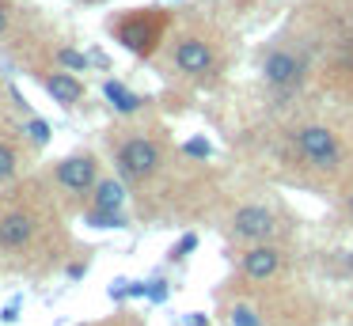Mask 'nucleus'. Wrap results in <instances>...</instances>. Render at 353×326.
<instances>
[{
	"mask_svg": "<svg viewBox=\"0 0 353 326\" xmlns=\"http://www.w3.org/2000/svg\"><path fill=\"white\" fill-rule=\"evenodd\" d=\"M46 212L34 201H16L0 209V254H31L42 239Z\"/></svg>",
	"mask_w": 353,
	"mask_h": 326,
	"instance_id": "1",
	"label": "nucleus"
},
{
	"mask_svg": "<svg viewBox=\"0 0 353 326\" xmlns=\"http://www.w3.org/2000/svg\"><path fill=\"white\" fill-rule=\"evenodd\" d=\"M110 30H114V38L130 53L148 57V53L160 45L163 30H168V15L156 12V8H148V12H130V15H122V19L110 23Z\"/></svg>",
	"mask_w": 353,
	"mask_h": 326,
	"instance_id": "2",
	"label": "nucleus"
},
{
	"mask_svg": "<svg viewBox=\"0 0 353 326\" xmlns=\"http://www.w3.org/2000/svg\"><path fill=\"white\" fill-rule=\"evenodd\" d=\"M160 144L156 141H148V136H130V141H122L118 144V152H114V163H118V171H122V179H130V182H141V179H148V174L160 167Z\"/></svg>",
	"mask_w": 353,
	"mask_h": 326,
	"instance_id": "3",
	"label": "nucleus"
},
{
	"mask_svg": "<svg viewBox=\"0 0 353 326\" xmlns=\"http://www.w3.org/2000/svg\"><path fill=\"white\" fill-rule=\"evenodd\" d=\"M54 182L69 194H88V190L99 182V159L92 152H77V156H65L54 167Z\"/></svg>",
	"mask_w": 353,
	"mask_h": 326,
	"instance_id": "4",
	"label": "nucleus"
},
{
	"mask_svg": "<svg viewBox=\"0 0 353 326\" xmlns=\"http://www.w3.org/2000/svg\"><path fill=\"white\" fill-rule=\"evenodd\" d=\"M296 148H300V156H304L307 163L323 167V171L338 167V159H342V148H338L334 133H330V129H323V125L296 129Z\"/></svg>",
	"mask_w": 353,
	"mask_h": 326,
	"instance_id": "5",
	"label": "nucleus"
},
{
	"mask_svg": "<svg viewBox=\"0 0 353 326\" xmlns=\"http://www.w3.org/2000/svg\"><path fill=\"white\" fill-rule=\"evenodd\" d=\"M274 232H277V220H274V212L262 209V205H247V209L236 212V235L239 239L259 243V239H270Z\"/></svg>",
	"mask_w": 353,
	"mask_h": 326,
	"instance_id": "6",
	"label": "nucleus"
},
{
	"mask_svg": "<svg viewBox=\"0 0 353 326\" xmlns=\"http://www.w3.org/2000/svg\"><path fill=\"white\" fill-rule=\"evenodd\" d=\"M175 68L186 76H201L213 68V50H209V42H201V38H183V42L175 45Z\"/></svg>",
	"mask_w": 353,
	"mask_h": 326,
	"instance_id": "7",
	"label": "nucleus"
},
{
	"mask_svg": "<svg viewBox=\"0 0 353 326\" xmlns=\"http://www.w3.org/2000/svg\"><path fill=\"white\" fill-rule=\"evenodd\" d=\"M307 72V61L292 57L289 50H277L266 57V80L270 83H281V88H289V83H296L300 76Z\"/></svg>",
	"mask_w": 353,
	"mask_h": 326,
	"instance_id": "8",
	"label": "nucleus"
},
{
	"mask_svg": "<svg viewBox=\"0 0 353 326\" xmlns=\"http://www.w3.org/2000/svg\"><path fill=\"white\" fill-rule=\"evenodd\" d=\"M39 80L61 106H77L80 99H84V83H80L77 76H69V72H39Z\"/></svg>",
	"mask_w": 353,
	"mask_h": 326,
	"instance_id": "9",
	"label": "nucleus"
},
{
	"mask_svg": "<svg viewBox=\"0 0 353 326\" xmlns=\"http://www.w3.org/2000/svg\"><path fill=\"white\" fill-rule=\"evenodd\" d=\"M277 265H281V250H274V247H251L243 254V273H247V277H254V281L274 277Z\"/></svg>",
	"mask_w": 353,
	"mask_h": 326,
	"instance_id": "10",
	"label": "nucleus"
},
{
	"mask_svg": "<svg viewBox=\"0 0 353 326\" xmlns=\"http://www.w3.org/2000/svg\"><path fill=\"white\" fill-rule=\"evenodd\" d=\"M19 163H23V156H19V144L8 141V136H0V186L16 179Z\"/></svg>",
	"mask_w": 353,
	"mask_h": 326,
	"instance_id": "11",
	"label": "nucleus"
},
{
	"mask_svg": "<svg viewBox=\"0 0 353 326\" xmlns=\"http://www.w3.org/2000/svg\"><path fill=\"white\" fill-rule=\"evenodd\" d=\"M125 201V190H122V182H99L95 186V209L99 212H110V209H118V205Z\"/></svg>",
	"mask_w": 353,
	"mask_h": 326,
	"instance_id": "12",
	"label": "nucleus"
},
{
	"mask_svg": "<svg viewBox=\"0 0 353 326\" xmlns=\"http://www.w3.org/2000/svg\"><path fill=\"white\" fill-rule=\"evenodd\" d=\"M107 95L114 99L118 110H137V106H141V99H137V95H130V91H125L122 83H107Z\"/></svg>",
	"mask_w": 353,
	"mask_h": 326,
	"instance_id": "13",
	"label": "nucleus"
},
{
	"mask_svg": "<svg viewBox=\"0 0 353 326\" xmlns=\"http://www.w3.org/2000/svg\"><path fill=\"white\" fill-rule=\"evenodd\" d=\"M259 323L262 318L251 303H236V307H232V326H259Z\"/></svg>",
	"mask_w": 353,
	"mask_h": 326,
	"instance_id": "14",
	"label": "nucleus"
},
{
	"mask_svg": "<svg viewBox=\"0 0 353 326\" xmlns=\"http://www.w3.org/2000/svg\"><path fill=\"white\" fill-rule=\"evenodd\" d=\"M12 15H16V4L12 0H0V42H4V34L12 27Z\"/></svg>",
	"mask_w": 353,
	"mask_h": 326,
	"instance_id": "15",
	"label": "nucleus"
},
{
	"mask_svg": "<svg viewBox=\"0 0 353 326\" xmlns=\"http://www.w3.org/2000/svg\"><path fill=\"white\" fill-rule=\"evenodd\" d=\"M194 247H198V235L190 232V235H183V239L175 243V250H171V258H186V254H190Z\"/></svg>",
	"mask_w": 353,
	"mask_h": 326,
	"instance_id": "16",
	"label": "nucleus"
},
{
	"mask_svg": "<svg viewBox=\"0 0 353 326\" xmlns=\"http://www.w3.org/2000/svg\"><path fill=\"white\" fill-rule=\"evenodd\" d=\"M186 152H194V156H205L209 144H205V141H194V144H186Z\"/></svg>",
	"mask_w": 353,
	"mask_h": 326,
	"instance_id": "17",
	"label": "nucleus"
},
{
	"mask_svg": "<svg viewBox=\"0 0 353 326\" xmlns=\"http://www.w3.org/2000/svg\"><path fill=\"white\" fill-rule=\"evenodd\" d=\"M350 212H353V194H350Z\"/></svg>",
	"mask_w": 353,
	"mask_h": 326,
	"instance_id": "18",
	"label": "nucleus"
}]
</instances>
